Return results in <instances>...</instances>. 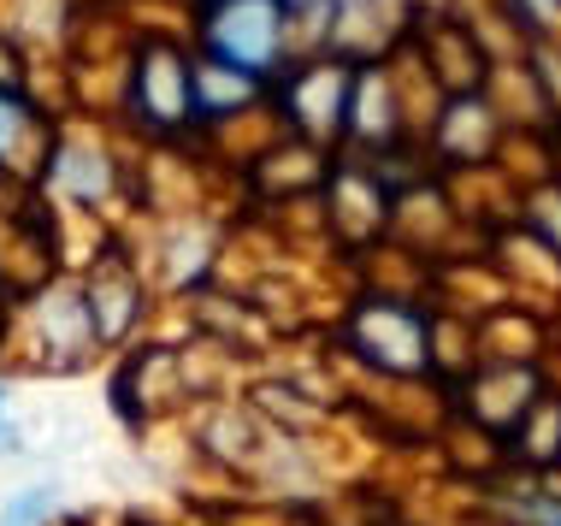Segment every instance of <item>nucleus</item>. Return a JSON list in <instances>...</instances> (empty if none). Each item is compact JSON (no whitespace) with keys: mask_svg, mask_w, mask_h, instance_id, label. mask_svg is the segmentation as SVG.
Returning <instances> with one entry per match:
<instances>
[{"mask_svg":"<svg viewBox=\"0 0 561 526\" xmlns=\"http://www.w3.org/2000/svg\"><path fill=\"white\" fill-rule=\"evenodd\" d=\"M278 42H284V0H214L207 12V48H214L219 66L242 71H266L278 59Z\"/></svg>","mask_w":561,"mask_h":526,"instance_id":"1","label":"nucleus"},{"mask_svg":"<svg viewBox=\"0 0 561 526\" xmlns=\"http://www.w3.org/2000/svg\"><path fill=\"white\" fill-rule=\"evenodd\" d=\"M348 338H355V350L367 355L373 367H385V373H420L426 367V325H420V313H408L397 302L355 308Z\"/></svg>","mask_w":561,"mask_h":526,"instance_id":"2","label":"nucleus"},{"mask_svg":"<svg viewBox=\"0 0 561 526\" xmlns=\"http://www.w3.org/2000/svg\"><path fill=\"white\" fill-rule=\"evenodd\" d=\"M130 101L148 125H178L184 113H195V89H190V71L172 48H148L142 66L130 78Z\"/></svg>","mask_w":561,"mask_h":526,"instance_id":"3","label":"nucleus"},{"mask_svg":"<svg viewBox=\"0 0 561 526\" xmlns=\"http://www.w3.org/2000/svg\"><path fill=\"white\" fill-rule=\"evenodd\" d=\"M59 184L66 190H78V195H101L107 190V167H101V155H78V148H66V155H59Z\"/></svg>","mask_w":561,"mask_h":526,"instance_id":"4","label":"nucleus"},{"mask_svg":"<svg viewBox=\"0 0 561 526\" xmlns=\"http://www.w3.org/2000/svg\"><path fill=\"white\" fill-rule=\"evenodd\" d=\"M54 503H59L54 485H30V491H19V498L0 508V526H36V521L54 515Z\"/></svg>","mask_w":561,"mask_h":526,"instance_id":"5","label":"nucleus"},{"mask_svg":"<svg viewBox=\"0 0 561 526\" xmlns=\"http://www.w3.org/2000/svg\"><path fill=\"white\" fill-rule=\"evenodd\" d=\"M19 137H24V101L7 95V83H0V167H7V155L19 148Z\"/></svg>","mask_w":561,"mask_h":526,"instance_id":"6","label":"nucleus"},{"mask_svg":"<svg viewBox=\"0 0 561 526\" xmlns=\"http://www.w3.org/2000/svg\"><path fill=\"white\" fill-rule=\"evenodd\" d=\"M12 449H19V432H12L7 420H0V456H12Z\"/></svg>","mask_w":561,"mask_h":526,"instance_id":"7","label":"nucleus"},{"mask_svg":"<svg viewBox=\"0 0 561 526\" xmlns=\"http://www.w3.org/2000/svg\"><path fill=\"white\" fill-rule=\"evenodd\" d=\"M0 420H7V390H0Z\"/></svg>","mask_w":561,"mask_h":526,"instance_id":"8","label":"nucleus"}]
</instances>
